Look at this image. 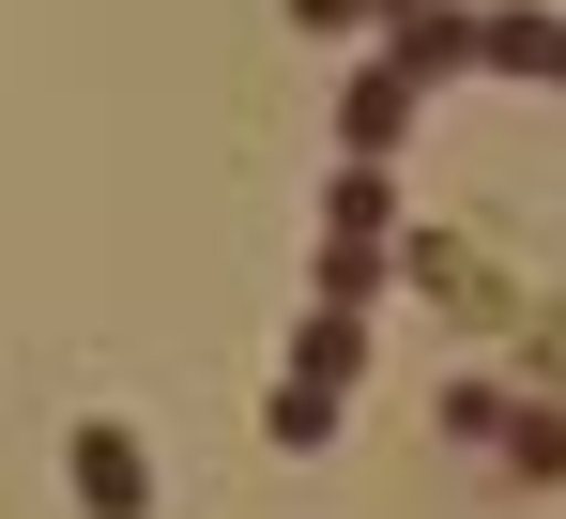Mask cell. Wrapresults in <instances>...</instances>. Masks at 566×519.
Masks as SVG:
<instances>
[{
    "label": "cell",
    "mask_w": 566,
    "mask_h": 519,
    "mask_svg": "<svg viewBox=\"0 0 566 519\" xmlns=\"http://www.w3.org/2000/svg\"><path fill=\"white\" fill-rule=\"evenodd\" d=\"M77 505H93V519H138V505H154V474H138L123 428H77Z\"/></svg>",
    "instance_id": "6da1fadb"
},
{
    "label": "cell",
    "mask_w": 566,
    "mask_h": 519,
    "mask_svg": "<svg viewBox=\"0 0 566 519\" xmlns=\"http://www.w3.org/2000/svg\"><path fill=\"white\" fill-rule=\"evenodd\" d=\"M490 62H521V77H566V31H536V15H505V31H490Z\"/></svg>",
    "instance_id": "7a4b0ae2"
}]
</instances>
